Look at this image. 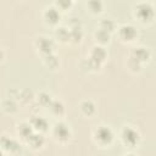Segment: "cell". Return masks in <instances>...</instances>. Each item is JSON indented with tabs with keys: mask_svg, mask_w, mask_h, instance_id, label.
<instances>
[{
	"mask_svg": "<svg viewBox=\"0 0 156 156\" xmlns=\"http://www.w3.org/2000/svg\"><path fill=\"white\" fill-rule=\"evenodd\" d=\"M37 45L40 49V51L44 52L45 55L51 54V50L54 49V43L50 39L45 38V37H39L38 40H37Z\"/></svg>",
	"mask_w": 156,
	"mask_h": 156,
	"instance_id": "obj_7",
	"label": "cell"
},
{
	"mask_svg": "<svg viewBox=\"0 0 156 156\" xmlns=\"http://www.w3.org/2000/svg\"><path fill=\"white\" fill-rule=\"evenodd\" d=\"M54 135H55L58 140L65 141V140H67V139L69 138L71 133H69L68 127H67L65 123L60 122V123H56L55 127H54Z\"/></svg>",
	"mask_w": 156,
	"mask_h": 156,
	"instance_id": "obj_4",
	"label": "cell"
},
{
	"mask_svg": "<svg viewBox=\"0 0 156 156\" xmlns=\"http://www.w3.org/2000/svg\"><path fill=\"white\" fill-rule=\"evenodd\" d=\"M44 16H45L46 21L50 22V23H56V22L60 20V13H58V11H57L55 7H49V9L45 11Z\"/></svg>",
	"mask_w": 156,
	"mask_h": 156,
	"instance_id": "obj_11",
	"label": "cell"
},
{
	"mask_svg": "<svg viewBox=\"0 0 156 156\" xmlns=\"http://www.w3.org/2000/svg\"><path fill=\"white\" fill-rule=\"evenodd\" d=\"M56 37H57L58 39H61V40H66V39L69 38V32H68L66 28H63V27L57 28V30H56Z\"/></svg>",
	"mask_w": 156,
	"mask_h": 156,
	"instance_id": "obj_22",
	"label": "cell"
},
{
	"mask_svg": "<svg viewBox=\"0 0 156 156\" xmlns=\"http://www.w3.org/2000/svg\"><path fill=\"white\" fill-rule=\"evenodd\" d=\"M69 38L73 39L74 41H79L80 38H82V30H80V28H78V27H73L72 30L69 32Z\"/></svg>",
	"mask_w": 156,
	"mask_h": 156,
	"instance_id": "obj_21",
	"label": "cell"
},
{
	"mask_svg": "<svg viewBox=\"0 0 156 156\" xmlns=\"http://www.w3.org/2000/svg\"><path fill=\"white\" fill-rule=\"evenodd\" d=\"M95 38H96V40H99V41H101V43H106V41H108V39H110V34H108L106 30L99 29V30L95 33Z\"/></svg>",
	"mask_w": 156,
	"mask_h": 156,
	"instance_id": "obj_19",
	"label": "cell"
},
{
	"mask_svg": "<svg viewBox=\"0 0 156 156\" xmlns=\"http://www.w3.org/2000/svg\"><path fill=\"white\" fill-rule=\"evenodd\" d=\"M2 107H4V110H5L6 112H10V113L17 111V105H16V102H15L12 99L5 100L4 104H2Z\"/></svg>",
	"mask_w": 156,
	"mask_h": 156,
	"instance_id": "obj_17",
	"label": "cell"
},
{
	"mask_svg": "<svg viewBox=\"0 0 156 156\" xmlns=\"http://www.w3.org/2000/svg\"><path fill=\"white\" fill-rule=\"evenodd\" d=\"M0 156H4V155H2V152H1V151H0Z\"/></svg>",
	"mask_w": 156,
	"mask_h": 156,
	"instance_id": "obj_26",
	"label": "cell"
},
{
	"mask_svg": "<svg viewBox=\"0 0 156 156\" xmlns=\"http://www.w3.org/2000/svg\"><path fill=\"white\" fill-rule=\"evenodd\" d=\"M95 138L100 144H110L113 139V133L108 127L101 126L95 130Z\"/></svg>",
	"mask_w": 156,
	"mask_h": 156,
	"instance_id": "obj_2",
	"label": "cell"
},
{
	"mask_svg": "<svg viewBox=\"0 0 156 156\" xmlns=\"http://www.w3.org/2000/svg\"><path fill=\"white\" fill-rule=\"evenodd\" d=\"M150 56V52L145 49V48H135L133 51H132V57L134 60H136L139 63H141L143 61L147 60Z\"/></svg>",
	"mask_w": 156,
	"mask_h": 156,
	"instance_id": "obj_8",
	"label": "cell"
},
{
	"mask_svg": "<svg viewBox=\"0 0 156 156\" xmlns=\"http://www.w3.org/2000/svg\"><path fill=\"white\" fill-rule=\"evenodd\" d=\"M100 26H101L100 29L106 30L107 33H110V32L113 30V28H115V23H113V21H112V20H108V18H104V20L100 22Z\"/></svg>",
	"mask_w": 156,
	"mask_h": 156,
	"instance_id": "obj_16",
	"label": "cell"
},
{
	"mask_svg": "<svg viewBox=\"0 0 156 156\" xmlns=\"http://www.w3.org/2000/svg\"><path fill=\"white\" fill-rule=\"evenodd\" d=\"M45 63H46L49 67L55 68V67L58 65V61H57L56 56H54L52 54H49V55H46V56H45Z\"/></svg>",
	"mask_w": 156,
	"mask_h": 156,
	"instance_id": "obj_20",
	"label": "cell"
},
{
	"mask_svg": "<svg viewBox=\"0 0 156 156\" xmlns=\"http://www.w3.org/2000/svg\"><path fill=\"white\" fill-rule=\"evenodd\" d=\"M49 106H50V110H51L55 115H61V113L63 112V110H65L62 102L58 101V100H54V101H51V104H50Z\"/></svg>",
	"mask_w": 156,
	"mask_h": 156,
	"instance_id": "obj_15",
	"label": "cell"
},
{
	"mask_svg": "<svg viewBox=\"0 0 156 156\" xmlns=\"http://www.w3.org/2000/svg\"><path fill=\"white\" fill-rule=\"evenodd\" d=\"M1 58H2V51L0 50V60H1Z\"/></svg>",
	"mask_w": 156,
	"mask_h": 156,
	"instance_id": "obj_25",
	"label": "cell"
},
{
	"mask_svg": "<svg viewBox=\"0 0 156 156\" xmlns=\"http://www.w3.org/2000/svg\"><path fill=\"white\" fill-rule=\"evenodd\" d=\"M30 123L37 130L43 132V130H46V128H48V121L44 117H40V116H34L30 119Z\"/></svg>",
	"mask_w": 156,
	"mask_h": 156,
	"instance_id": "obj_9",
	"label": "cell"
},
{
	"mask_svg": "<svg viewBox=\"0 0 156 156\" xmlns=\"http://www.w3.org/2000/svg\"><path fill=\"white\" fill-rule=\"evenodd\" d=\"M56 4H57L58 6H62V7H66V6H69V5H71L69 1H57Z\"/></svg>",
	"mask_w": 156,
	"mask_h": 156,
	"instance_id": "obj_24",
	"label": "cell"
},
{
	"mask_svg": "<svg viewBox=\"0 0 156 156\" xmlns=\"http://www.w3.org/2000/svg\"><path fill=\"white\" fill-rule=\"evenodd\" d=\"M105 56H106V51H105L104 48H101V46H94L93 48L90 58H93V60H95L96 62L100 63L101 61L105 60Z\"/></svg>",
	"mask_w": 156,
	"mask_h": 156,
	"instance_id": "obj_10",
	"label": "cell"
},
{
	"mask_svg": "<svg viewBox=\"0 0 156 156\" xmlns=\"http://www.w3.org/2000/svg\"><path fill=\"white\" fill-rule=\"evenodd\" d=\"M88 5H89V7H90L94 12H99L100 9H101V5H102V4H101L100 1H90Z\"/></svg>",
	"mask_w": 156,
	"mask_h": 156,
	"instance_id": "obj_23",
	"label": "cell"
},
{
	"mask_svg": "<svg viewBox=\"0 0 156 156\" xmlns=\"http://www.w3.org/2000/svg\"><path fill=\"white\" fill-rule=\"evenodd\" d=\"M38 101H39V104H41L44 106H49L51 104V96H50V94L43 91L38 95Z\"/></svg>",
	"mask_w": 156,
	"mask_h": 156,
	"instance_id": "obj_18",
	"label": "cell"
},
{
	"mask_svg": "<svg viewBox=\"0 0 156 156\" xmlns=\"http://www.w3.org/2000/svg\"><path fill=\"white\" fill-rule=\"evenodd\" d=\"M80 110L83 111L84 115L90 116V115H93L94 111H95V105H94L90 100H84V101L80 104Z\"/></svg>",
	"mask_w": 156,
	"mask_h": 156,
	"instance_id": "obj_13",
	"label": "cell"
},
{
	"mask_svg": "<svg viewBox=\"0 0 156 156\" xmlns=\"http://www.w3.org/2000/svg\"><path fill=\"white\" fill-rule=\"evenodd\" d=\"M18 133H20L23 138H27V139H28L29 135L33 133L30 124H28V123H22L21 126H18Z\"/></svg>",
	"mask_w": 156,
	"mask_h": 156,
	"instance_id": "obj_14",
	"label": "cell"
},
{
	"mask_svg": "<svg viewBox=\"0 0 156 156\" xmlns=\"http://www.w3.org/2000/svg\"><path fill=\"white\" fill-rule=\"evenodd\" d=\"M136 34H138V32H136L135 27L132 24H124L119 29V35L124 40H133L136 37Z\"/></svg>",
	"mask_w": 156,
	"mask_h": 156,
	"instance_id": "obj_6",
	"label": "cell"
},
{
	"mask_svg": "<svg viewBox=\"0 0 156 156\" xmlns=\"http://www.w3.org/2000/svg\"><path fill=\"white\" fill-rule=\"evenodd\" d=\"M121 136H122V140L124 141V144L128 146H134L139 141V133L132 127L123 128Z\"/></svg>",
	"mask_w": 156,
	"mask_h": 156,
	"instance_id": "obj_1",
	"label": "cell"
},
{
	"mask_svg": "<svg viewBox=\"0 0 156 156\" xmlns=\"http://www.w3.org/2000/svg\"><path fill=\"white\" fill-rule=\"evenodd\" d=\"M0 145L4 149H6V150H9L11 152H18V151H21V145L17 141H15L13 139H10L7 136L0 138Z\"/></svg>",
	"mask_w": 156,
	"mask_h": 156,
	"instance_id": "obj_5",
	"label": "cell"
},
{
	"mask_svg": "<svg viewBox=\"0 0 156 156\" xmlns=\"http://www.w3.org/2000/svg\"><path fill=\"white\" fill-rule=\"evenodd\" d=\"M28 143L33 146V147H40L41 145H43V143H44V138H43V135L41 134H34V133H32L30 135H29V138H28Z\"/></svg>",
	"mask_w": 156,
	"mask_h": 156,
	"instance_id": "obj_12",
	"label": "cell"
},
{
	"mask_svg": "<svg viewBox=\"0 0 156 156\" xmlns=\"http://www.w3.org/2000/svg\"><path fill=\"white\" fill-rule=\"evenodd\" d=\"M126 156H134V155H126Z\"/></svg>",
	"mask_w": 156,
	"mask_h": 156,
	"instance_id": "obj_27",
	"label": "cell"
},
{
	"mask_svg": "<svg viewBox=\"0 0 156 156\" xmlns=\"http://www.w3.org/2000/svg\"><path fill=\"white\" fill-rule=\"evenodd\" d=\"M135 13L141 21H149L154 16V10L149 2H140L136 5V12Z\"/></svg>",
	"mask_w": 156,
	"mask_h": 156,
	"instance_id": "obj_3",
	"label": "cell"
}]
</instances>
